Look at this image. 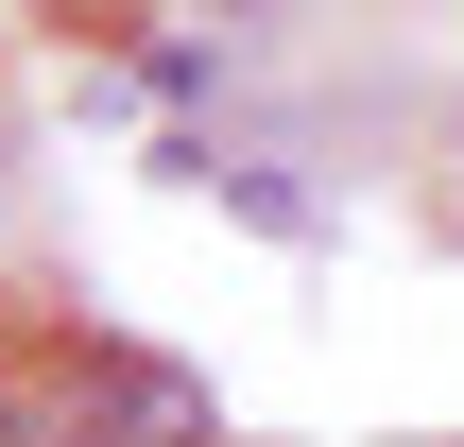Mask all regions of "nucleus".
I'll return each mask as SVG.
<instances>
[{
	"label": "nucleus",
	"mask_w": 464,
	"mask_h": 447,
	"mask_svg": "<svg viewBox=\"0 0 464 447\" xmlns=\"http://www.w3.org/2000/svg\"><path fill=\"white\" fill-rule=\"evenodd\" d=\"M69 379H86V447H224L207 379H189V362H155V345H86Z\"/></svg>",
	"instance_id": "f257e3e1"
}]
</instances>
